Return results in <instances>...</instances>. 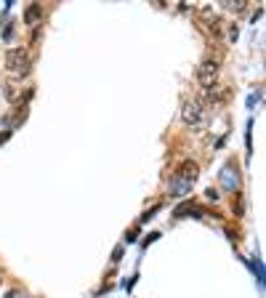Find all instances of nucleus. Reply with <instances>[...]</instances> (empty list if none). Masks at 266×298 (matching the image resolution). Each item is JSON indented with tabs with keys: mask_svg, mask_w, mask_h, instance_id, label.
Listing matches in <instances>:
<instances>
[{
	"mask_svg": "<svg viewBox=\"0 0 266 298\" xmlns=\"http://www.w3.org/2000/svg\"><path fill=\"white\" fill-rule=\"evenodd\" d=\"M5 67H8V72H14V75L24 77L32 72V56L30 51L24 48H11L8 53H5Z\"/></svg>",
	"mask_w": 266,
	"mask_h": 298,
	"instance_id": "1",
	"label": "nucleus"
},
{
	"mask_svg": "<svg viewBox=\"0 0 266 298\" xmlns=\"http://www.w3.org/2000/svg\"><path fill=\"white\" fill-rule=\"evenodd\" d=\"M218 64H221V56H205L202 64L197 67V83L202 86V91L216 86L218 80Z\"/></svg>",
	"mask_w": 266,
	"mask_h": 298,
	"instance_id": "2",
	"label": "nucleus"
},
{
	"mask_svg": "<svg viewBox=\"0 0 266 298\" xmlns=\"http://www.w3.org/2000/svg\"><path fill=\"white\" fill-rule=\"evenodd\" d=\"M197 176H200V165L192 162V160H184L176 168V181H181V184H189V187H192V184L197 181Z\"/></svg>",
	"mask_w": 266,
	"mask_h": 298,
	"instance_id": "3",
	"label": "nucleus"
},
{
	"mask_svg": "<svg viewBox=\"0 0 266 298\" xmlns=\"http://www.w3.org/2000/svg\"><path fill=\"white\" fill-rule=\"evenodd\" d=\"M181 120H184L186 125H202V104L200 101H189V104H184V109H181Z\"/></svg>",
	"mask_w": 266,
	"mask_h": 298,
	"instance_id": "4",
	"label": "nucleus"
},
{
	"mask_svg": "<svg viewBox=\"0 0 266 298\" xmlns=\"http://www.w3.org/2000/svg\"><path fill=\"white\" fill-rule=\"evenodd\" d=\"M40 19H43V5H40V3H32L30 8L24 11V21H27V24H32V27H35Z\"/></svg>",
	"mask_w": 266,
	"mask_h": 298,
	"instance_id": "5",
	"label": "nucleus"
},
{
	"mask_svg": "<svg viewBox=\"0 0 266 298\" xmlns=\"http://www.w3.org/2000/svg\"><path fill=\"white\" fill-rule=\"evenodd\" d=\"M3 93H5V99H8L11 104H16V101L21 99V88H16L14 83H8V86H3Z\"/></svg>",
	"mask_w": 266,
	"mask_h": 298,
	"instance_id": "6",
	"label": "nucleus"
},
{
	"mask_svg": "<svg viewBox=\"0 0 266 298\" xmlns=\"http://www.w3.org/2000/svg\"><path fill=\"white\" fill-rule=\"evenodd\" d=\"M195 210H197V208L192 205V202H184V205H178L176 210H173V216H176V218H184L186 213H195Z\"/></svg>",
	"mask_w": 266,
	"mask_h": 298,
	"instance_id": "7",
	"label": "nucleus"
},
{
	"mask_svg": "<svg viewBox=\"0 0 266 298\" xmlns=\"http://www.w3.org/2000/svg\"><path fill=\"white\" fill-rule=\"evenodd\" d=\"M245 5H248V0H234V3H226V8L240 14V11H245Z\"/></svg>",
	"mask_w": 266,
	"mask_h": 298,
	"instance_id": "8",
	"label": "nucleus"
},
{
	"mask_svg": "<svg viewBox=\"0 0 266 298\" xmlns=\"http://www.w3.org/2000/svg\"><path fill=\"white\" fill-rule=\"evenodd\" d=\"M231 208H234V213H237V216L242 213V197H240V194H234V200H231Z\"/></svg>",
	"mask_w": 266,
	"mask_h": 298,
	"instance_id": "9",
	"label": "nucleus"
},
{
	"mask_svg": "<svg viewBox=\"0 0 266 298\" xmlns=\"http://www.w3.org/2000/svg\"><path fill=\"white\" fill-rule=\"evenodd\" d=\"M11 139V131H5V133H0V144H5Z\"/></svg>",
	"mask_w": 266,
	"mask_h": 298,
	"instance_id": "10",
	"label": "nucleus"
}]
</instances>
